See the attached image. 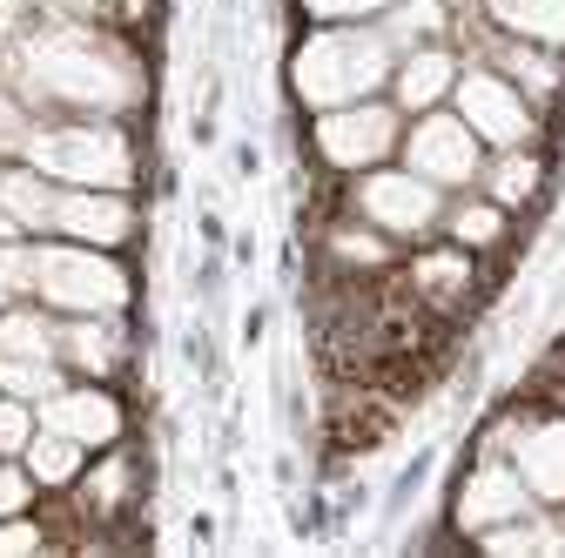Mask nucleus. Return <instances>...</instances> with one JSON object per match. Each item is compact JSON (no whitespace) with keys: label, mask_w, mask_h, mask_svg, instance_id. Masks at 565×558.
I'll return each instance as SVG.
<instances>
[{"label":"nucleus","mask_w":565,"mask_h":558,"mask_svg":"<svg viewBox=\"0 0 565 558\" xmlns=\"http://www.w3.org/2000/svg\"><path fill=\"white\" fill-rule=\"evenodd\" d=\"M8 82L21 101L47 115H108V121H149L156 108V54L135 28L115 21H61V14H21L8 34Z\"/></svg>","instance_id":"1"},{"label":"nucleus","mask_w":565,"mask_h":558,"mask_svg":"<svg viewBox=\"0 0 565 558\" xmlns=\"http://www.w3.org/2000/svg\"><path fill=\"white\" fill-rule=\"evenodd\" d=\"M397 47L384 41L377 21H303L282 54V95L297 115L343 108V101H371L391 88Z\"/></svg>","instance_id":"2"},{"label":"nucleus","mask_w":565,"mask_h":558,"mask_svg":"<svg viewBox=\"0 0 565 558\" xmlns=\"http://www.w3.org/2000/svg\"><path fill=\"white\" fill-rule=\"evenodd\" d=\"M21 162H34L61 189H149V121H108V115H47L34 121Z\"/></svg>","instance_id":"3"},{"label":"nucleus","mask_w":565,"mask_h":558,"mask_svg":"<svg viewBox=\"0 0 565 558\" xmlns=\"http://www.w3.org/2000/svg\"><path fill=\"white\" fill-rule=\"evenodd\" d=\"M397 142H404V108L391 95L317 108V115L290 108V121H282V149L323 175H343V182L377 169V162H397Z\"/></svg>","instance_id":"4"},{"label":"nucleus","mask_w":565,"mask_h":558,"mask_svg":"<svg viewBox=\"0 0 565 558\" xmlns=\"http://www.w3.org/2000/svg\"><path fill=\"white\" fill-rule=\"evenodd\" d=\"M34 303L54 316H121L141 310V276L121 249H88L67 236H34Z\"/></svg>","instance_id":"5"},{"label":"nucleus","mask_w":565,"mask_h":558,"mask_svg":"<svg viewBox=\"0 0 565 558\" xmlns=\"http://www.w3.org/2000/svg\"><path fill=\"white\" fill-rule=\"evenodd\" d=\"M343 208H350V216H364L371 229H384L391 243L417 249V243H431L438 223H445V189H431L404 162H377V169L343 182Z\"/></svg>","instance_id":"6"},{"label":"nucleus","mask_w":565,"mask_h":558,"mask_svg":"<svg viewBox=\"0 0 565 558\" xmlns=\"http://www.w3.org/2000/svg\"><path fill=\"white\" fill-rule=\"evenodd\" d=\"M54 336H61V316H54L47 303H34V297H21V303L0 310V390H8V397H28V404L54 397V390L67 384Z\"/></svg>","instance_id":"7"},{"label":"nucleus","mask_w":565,"mask_h":558,"mask_svg":"<svg viewBox=\"0 0 565 558\" xmlns=\"http://www.w3.org/2000/svg\"><path fill=\"white\" fill-rule=\"evenodd\" d=\"M484 142L465 128V115L445 101V108H424V115H411L404 121V142H397V162L404 169H417L431 189H445V195H458V189H478V169H484Z\"/></svg>","instance_id":"8"},{"label":"nucleus","mask_w":565,"mask_h":558,"mask_svg":"<svg viewBox=\"0 0 565 558\" xmlns=\"http://www.w3.org/2000/svg\"><path fill=\"white\" fill-rule=\"evenodd\" d=\"M438 512H445V525L471 545V538L491 532V525L539 512V498L525 492V477L512 471V458H458V464H451V492H445Z\"/></svg>","instance_id":"9"},{"label":"nucleus","mask_w":565,"mask_h":558,"mask_svg":"<svg viewBox=\"0 0 565 558\" xmlns=\"http://www.w3.org/2000/svg\"><path fill=\"white\" fill-rule=\"evenodd\" d=\"M47 236L135 256L141 236H149V195H135V189H61Z\"/></svg>","instance_id":"10"},{"label":"nucleus","mask_w":565,"mask_h":558,"mask_svg":"<svg viewBox=\"0 0 565 558\" xmlns=\"http://www.w3.org/2000/svg\"><path fill=\"white\" fill-rule=\"evenodd\" d=\"M451 108L465 115V128L478 135L484 149L539 142V128H545V115L499 75V67H484V61H465V75H458V88H451Z\"/></svg>","instance_id":"11"},{"label":"nucleus","mask_w":565,"mask_h":558,"mask_svg":"<svg viewBox=\"0 0 565 558\" xmlns=\"http://www.w3.org/2000/svg\"><path fill=\"white\" fill-rule=\"evenodd\" d=\"M47 431H67L88 451H108L121 438H135V404H128V384H88V377H67L54 397L34 404Z\"/></svg>","instance_id":"12"},{"label":"nucleus","mask_w":565,"mask_h":558,"mask_svg":"<svg viewBox=\"0 0 565 558\" xmlns=\"http://www.w3.org/2000/svg\"><path fill=\"white\" fill-rule=\"evenodd\" d=\"M438 236L458 243V249H471V256H525V243H532V236L519 229L512 208H499L484 189L445 195V223H438Z\"/></svg>","instance_id":"13"},{"label":"nucleus","mask_w":565,"mask_h":558,"mask_svg":"<svg viewBox=\"0 0 565 558\" xmlns=\"http://www.w3.org/2000/svg\"><path fill=\"white\" fill-rule=\"evenodd\" d=\"M458 75H465V54H458L451 41H424V47H404V54H397L384 95H391V101L404 108V121H411V115H424V108H445L451 88H458Z\"/></svg>","instance_id":"14"},{"label":"nucleus","mask_w":565,"mask_h":558,"mask_svg":"<svg viewBox=\"0 0 565 558\" xmlns=\"http://www.w3.org/2000/svg\"><path fill=\"white\" fill-rule=\"evenodd\" d=\"M505 458L539 505H565V410H532Z\"/></svg>","instance_id":"15"},{"label":"nucleus","mask_w":565,"mask_h":558,"mask_svg":"<svg viewBox=\"0 0 565 558\" xmlns=\"http://www.w3.org/2000/svg\"><path fill=\"white\" fill-rule=\"evenodd\" d=\"M54 202H61V182H47L34 162H8V169H0V208H8L28 236H47Z\"/></svg>","instance_id":"16"},{"label":"nucleus","mask_w":565,"mask_h":558,"mask_svg":"<svg viewBox=\"0 0 565 558\" xmlns=\"http://www.w3.org/2000/svg\"><path fill=\"white\" fill-rule=\"evenodd\" d=\"M471 8L491 28H505L519 41H539V47H558L565 54V0H471Z\"/></svg>","instance_id":"17"},{"label":"nucleus","mask_w":565,"mask_h":558,"mask_svg":"<svg viewBox=\"0 0 565 558\" xmlns=\"http://www.w3.org/2000/svg\"><path fill=\"white\" fill-rule=\"evenodd\" d=\"M451 14H458V0H397V8L377 14V28L404 54V47H424V41H451Z\"/></svg>","instance_id":"18"},{"label":"nucleus","mask_w":565,"mask_h":558,"mask_svg":"<svg viewBox=\"0 0 565 558\" xmlns=\"http://www.w3.org/2000/svg\"><path fill=\"white\" fill-rule=\"evenodd\" d=\"M88 444H75V438H67V431H34V444L21 451V464L34 471V484H41V492H67V484H75L82 471H88Z\"/></svg>","instance_id":"19"},{"label":"nucleus","mask_w":565,"mask_h":558,"mask_svg":"<svg viewBox=\"0 0 565 558\" xmlns=\"http://www.w3.org/2000/svg\"><path fill=\"white\" fill-rule=\"evenodd\" d=\"M431 471H438V444H424V451H411V464L391 477V492H384V525H397L411 505H417V492L431 484Z\"/></svg>","instance_id":"20"},{"label":"nucleus","mask_w":565,"mask_h":558,"mask_svg":"<svg viewBox=\"0 0 565 558\" xmlns=\"http://www.w3.org/2000/svg\"><path fill=\"white\" fill-rule=\"evenodd\" d=\"M34 121H41V115L21 101V88H14V82H0V155H8V162H21Z\"/></svg>","instance_id":"21"},{"label":"nucleus","mask_w":565,"mask_h":558,"mask_svg":"<svg viewBox=\"0 0 565 558\" xmlns=\"http://www.w3.org/2000/svg\"><path fill=\"white\" fill-rule=\"evenodd\" d=\"M34 431H41V410H34L28 397H8V390H0V458H21V451L34 444Z\"/></svg>","instance_id":"22"},{"label":"nucleus","mask_w":565,"mask_h":558,"mask_svg":"<svg viewBox=\"0 0 565 558\" xmlns=\"http://www.w3.org/2000/svg\"><path fill=\"white\" fill-rule=\"evenodd\" d=\"M384 8H397V0H290L297 28L303 21H377Z\"/></svg>","instance_id":"23"},{"label":"nucleus","mask_w":565,"mask_h":558,"mask_svg":"<svg viewBox=\"0 0 565 558\" xmlns=\"http://www.w3.org/2000/svg\"><path fill=\"white\" fill-rule=\"evenodd\" d=\"M21 551H54V532L41 512H14L0 518V558H21Z\"/></svg>","instance_id":"24"},{"label":"nucleus","mask_w":565,"mask_h":558,"mask_svg":"<svg viewBox=\"0 0 565 558\" xmlns=\"http://www.w3.org/2000/svg\"><path fill=\"white\" fill-rule=\"evenodd\" d=\"M41 505V484L21 458H0V518H14V512H34Z\"/></svg>","instance_id":"25"},{"label":"nucleus","mask_w":565,"mask_h":558,"mask_svg":"<svg viewBox=\"0 0 565 558\" xmlns=\"http://www.w3.org/2000/svg\"><path fill=\"white\" fill-rule=\"evenodd\" d=\"M0 283H8L14 297H34V236L0 243Z\"/></svg>","instance_id":"26"},{"label":"nucleus","mask_w":565,"mask_h":558,"mask_svg":"<svg viewBox=\"0 0 565 558\" xmlns=\"http://www.w3.org/2000/svg\"><path fill=\"white\" fill-rule=\"evenodd\" d=\"M223 283H230V262H223V249H202V256L189 262V297L216 303V297H223Z\"/></svg>","instance_id":"27"},{"label":"nucleus","mask_w":565,"mask_h":558,"mask_svg":"<svg viewBox=\"0 0 565 558\" xmlns=\"http://www.w3.org/2000/svg\"><path fill=\"white\" fill-rule=\"evenodd\" d=\"M269 323H276V310H269V303H249V310H243V330H236V336H243V351H263Z\"/></svg>","instance_id":"28"},{"label":"nucleus","mask_w":565,"mask_h":558,"mask_svg":"<svg viewBox=\"0 0 565 558\" xmlns=\"http://www.w3.org/2000/svg\"><path fill=\"white\" fill-rule=\"evenodd\" d=\"M195 236H202V249H230V223H223V208H209V202H202Z\"/></svg>","instance_id":"29"},{"label":"nucleus","mask_w":565,"mask_h":558,"mask_svg":"<svg viewBox=\"0 0 565 558\" xmlns=\"http://www.w3.org/2000/svg\"><path fill=\"white\" fill-rule=\"evenodd\" d=\"M230 162H236V182H256V175H263V149H256V142H236Z\"/></svg>","instance_id":"30"},{"label":"nucleus","mask_w":565,"mask_h":558,"mask_svg":"<svg viewBox=\"0 0 565 558\" xmlns=\"http://www.w3.org/2000/svg\"><path fill=\"white\" fill-rule=\"evenodd\" d=\"M230 262H236V269H249V262H256V236H249V229H243V236H230Z\"/></svg>","instance_id":"31"},{"label":"nucleus","mask_w":565,"mask_h":558,"mask_svg":"<svg viewBox=\"0 0 565 558\" xmlns=\"http://www.w3.org/2000/svg\"><path fill=\"white\" fill-rule=\"evenodd\" d=\"M189 538H195V545H216V518L195 512V518H189Z\"/></svg>","instance_id":"32"},{"label":"nucleus","mask_w":565,"mask_h":558,"mask_svg":"<svg viewBox=\"0 0 565 558\" xmlns=\"http://www.w3.org/2000/svg\"><path fill=\"white\" fill-rule=\"evenodd\" d=\"M297 477H303L297 458H276V484H282V492H297Z\"/></svg>","instance_id":"33"},{"label":"nucleus","mask_w":565,"mask_h":558,"mask_svg":"<svg viewBox=\"0 0 565 558\" xmlns=\"http://www.w3.org/2000/svg\"><path fill=\"white\" fill-rule=\"evenodd\" d=\"M14 236H28V229H21V223L8 216V208H0V243H14Z\"/></svg>","instance_id":"34"},{"label":"nucleus","mask_w":565,"mask_h":558,"mask_svg":"<svg viewBox=\"0 0 565 558\" xmlns=\"http://www.w3.org/2000/svg\"><path fill=\"white\" fill-rule=\"evenodd\" d=\"M8 303H21V297H14V290H8V283H0V310H8Z\"/></svg>","instance_id":"35"},{"label":"nucleus","mask_w":565,"mask_h":558,"mask_svg":"<svg viewBox=\"0 0 565 558\" xmlns=\"http://www.w3.org/2000/svg\"><path fill=\"white\" fill-rule=\"evenodd\" d=\"M0 169H8V155H0Z\"/></svg>","instance_id":"36"}]
</instances>
